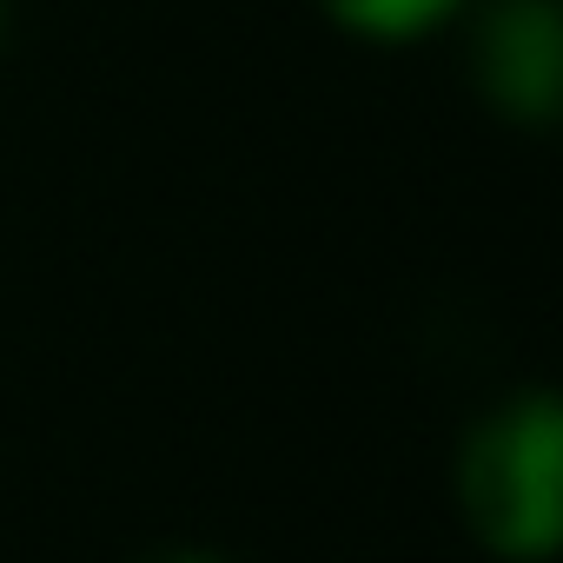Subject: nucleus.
Returning <instances> with one entry per match:
<instances>
[{
  "label": "nucleus",
  "instance_id": "f257e3e1",
  "mask_svg": "<svg viewBox=\"0 0 563 563\" xmlns=\"http://www.w3.org/2000/svg\"><path fill=\"white\" fill-rule=\"evenodd\" d=\"M563 424L550 398L497 411L464 451V510L477 537L504 556H550L563 523Z\"/></svg>",
  "mask_w": 563,
  "mask_h": 563
},
{
  "label": "nucleus",
  "instance_id": "f03ea898",
  "mask_svg": "<svg viewBox=\"0 0 563 563\" xmlns=\"http://www.w3.org/2000/svg\"><path fill=\"white\" fill-rule=\"evenodd\" d=\"M563 34L550 0H504L477 34V74L490 100L517 120H550L556 113V80H563Z\"/></svg>",
  "mask_w": 563,
  "mask_h": 563
},
{
  "label": "nucleus",
  "instance_id": "7ed1b4c3",
  "mask_svg": "<svg viewBox=\"0 0 563 563\" xmlns=\"http://www.w3.org/2000/svg\"><path fill=\"white\" fill-rule=\"evenodd\" d=\"M319 8L365 41H418L438 21H451L457 0H319Z\"/></svg>",
  "mask_w": 563,
  "mask_h": 563
},
{
  "label": "nucleus",
  "instance_id": "20e7f679",
  "mask_svg": "<svg viewBox=\"0 0 563 563\" xmlns=\"http://www.w3.org/2000/svg\"><path fill=\"white\" fill-rule=\"evenodd\" d=\"M166 563H212V556H166Z\"/></svg>",
  "mask_w": 563,
  "mask_h": 563
},
{
  "label": "nucleus",
  "instance_id": "39448f33",
  "mask_svg": "<svg viewBox=\"0 0 563 563\" xmlns=\"http://www.w3.org/2000/svg\"><path fill=\"white\" fill-rule=\"evenodd\" d=\"M0 27H8V14H0Z\"/></svg>",
  "mask_w": 563,
  "mask_h": 563
}]
</instances>
